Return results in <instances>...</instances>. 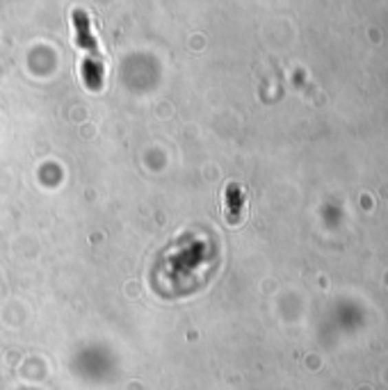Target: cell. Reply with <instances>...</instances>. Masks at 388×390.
Returning a JSON list of instances; mask_svg holds the SVG:
<instances>
[{
    "instance_id": "cell-1",
    "label": "cell",
    "mask_w": 388,
    "mask_h": 390,
    "mask_svg": "<svg viewBox=\"0 0 388 390\" xmlns=\"http://www.w3.org/2000/svg\"><path fill=\"white\" fill-rule=\"evenodd\" d=\"M74 27H76V44L85 51V62H83V80L87 84V89L98 91L103 87V55H100L98 41L91 34L89 27V16L83 10L74 12Z\"/></svg>"
}]
</instances>
